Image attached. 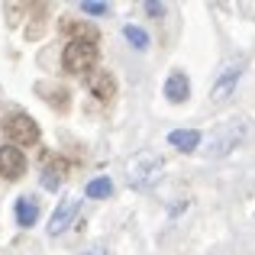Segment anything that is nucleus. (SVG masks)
<instances>
[{
  "label": "nucleus",
  "instance_id": "f257e3e1",
  "mask_svg": "<svg viewBox=\"0 0 255 255\" xmlns=\"http://www.w3.org/2000/svg\"><path fill=\"white\" fill-rule=\"evenodd\" d=\"M249 136H252V120L249 117H230L207 136L204 152H207V158H226V155H233L239 145L249 142Z\"/></svg>",
  "mask_w": 255,
  "mask_h": 255
},
{
  "label": "nucleus",
  "instance_id": "f03ea898",
  "mask_svg": "<svg viewBox=\"0 0 255 255\" xmlns=\"http://www.w3.org/2000/svg\"><path fill=\"white\" fill-rule=\"evenodd\" d=\"M0 126H3V132L10 136L13 145H36L39 136H42L39 123L26 110H19V107H6V117L0 113Z\"/></svg>",
  "mask_w": 255,
  "mask_h": 255
},
{
  "label": "nucleus",
  "instance_id": "7ed1b4c3",
  "mask_svg": "<svg viewBox=\"0 0 255 255\" xmlns=\"http://www.w3.org/2000/svg\"><path fill=\"white\" fill-rule=\"evenodd\" d=\"M100 58V49L97 42H68L62 52V68L68 71V75H91L94 65H97Z\"/></svg>",
  "mask_w": 255,
  "mask_h": 255
},
{
  "label": "nucleus",
  "instance_id": "20e7f679",
  "mask_svg": "<svg viewBox=\"0 0 255 255\" xmlns=\"http://www.w3.org/2000/svg\"><path fill=\"white\" fill-rule=\"evenodd\" d=\"M162 155H155V152H139L136 158L129 162V187H136V191H145V187H152L158 181V171H162Z\"/></svg>",
  "mask_w": 255,
  "mask_h": 255
},
{
  "label": "nucleus",
  "instance_id": "39448f33",
  "mask_svg": "<svg viewBox=\"0 0 255 255\" xmlns=\"http://www.w3.org/2000/svg\"><path fill=\"white\" fill-rule=\"evenodd\" d=\"M243 71H246V58H230V62L220 65L217 81L210 87L213 104H226V100L236 94V84H239V78H243Z\"/></svg>",
  "mask_w": 255,
  "mask_h": 255
},
{
  "label": "nucleus",
  "instance_id": "423d86ee",
  "mask_svg": "<svg viewBox=\"0 0 255 255\" xmlns=\"http://www.w3.org/2000/svg\"><path fill=\"white\" fill-rule=\"evenodd\" d=\"M78 210H81V200H78V197H65L62 204L55 207V213L49 217V236H62V233L75 223Z\"/></svg>",
  "mask_w": 255,
  "mask_h": 255
},
{
  "label": "nucleus",
  "instance_id": "0eeeda50",
  "mask_svg": "<svg viewBox=\"0 0 255 255\" xmlns=\"http://www.w3.org/2000/svg\"><path fill=\"white\" fill-rule=\"evenodd\" d=\"M26 174V155L16 145H0V178L16 181Z\"/></svg>",
  "mask_w": 255,
  "mask_h": 255
},
{
  "label": "nucleus",
  "instance_id": "6e6552de",
  "mask_svg": "<svg viewBox=\"0 0 255 255\" xmlns=\"http://www.w3.org/2000/svg\"><path fill=\"white\" fill-rule=\"evenodd\" d=\"M87 91H91L97 100H110L113 94H117V81H113L110 71H97L94 68L91 75H87Z\"/></svg>",
  "mask_w": 255,
  "mask_h": 255
},
{
  "label": "nucleus",
  "instance_id": "1a4fd4ad",
  "mask_svg": "<svg viewBox=\"0 0 255 255\" xmlns=\"http://www.w3.org/2000/svg\"><path fill=\"white\" fill-rule=\"evenodd\" d=\"M165 97H168V104H184L187 97H191V81H187L184 71H171L168 81H165Z\"/></svg>",
  "mask_w": 255,
  "mask_h": 255
},
{
  "label": "nucleus",
  "instance_id": "9d476101",
  "mask_svg": "<svg viewBox=\"0 0 255 255\" xmlns=\"http://www.w3.org/2000/svg\"><path fill=\"white\" fill-rule=\"evenodd\" d=\"M200 142H204V136L197 129H171L168 132V145L178 152H197Z\"/></svg>",
  "mask_w": 255,
  "mask_h": 255
},
{
  "label": "nucleus",
  "instance_id": "9b49d317",
  "mask_svg": "<svg viewBox=\"0 0 255 255\" xmlns=\"http://www.w3.org/2000/svg\"><path fill=\"white\" fill-rule=\"evenodd\" d=\"M62 29L68 32V42H97V29H94V26H87V23H78V19H71V16H65L62 19Z\"/></svg>",
  "mask_w": 255,
  "mask_h": 255
},
{
  "label": "nucleus",
  "instance_id": "f8f14e48",
  "mask_svg": "<svg viewBox=\"0 0 255 255\" xmlns=\"http://www.w3.org/2000/svg\"><path fill=\"white\" fill-rule=\"evenodd\" d=\"M36 220H39V200L36 197H19L16 200V226L29 230V226H36Z\"/></svg>",
  "mask_w": 255,
  "mask_h": 255
},
{
  "label": "nucleus",
  "instance_id": "ddd939ff",
  "mask_svg": "<svg viewBox=\"0 0 255 255\" xmlns=\"http://www.w3.org/2000/svg\"><path fill=\"white\" fill-rule=\"evenodd\" d=\"M110 194H113V181L107 178V174L91 178V181H87V187H84V197H91V200H107Z\"/></svg>",
  "mask_w": 255,
  "mask_h": 255
},
{
  "label": "nucleus",
  "instance_id": "4468645a",
  "mask_svg": "<svg viewBox=\"0 0 255 255\" xmlns=\"http://www.w3.org/2000/svg\"><path fill=\"white\" fill-rule=\"evenodd\" d=\"M65 162L58 158V162H52V165H45V171H42V187L45 191H58L62 187V181H65Z\"/></svg>",
  "mask_w": 255,
  "mask_h": 255
},
{
  "label": "nucleus",
  "instance_id": "2eb2a0df",
  "mask_svg": "<svg viewBox=\"0 0 255 255\" xmlns=\"http://www.w3.org/2000/svg\"><path fill=\"white\" fill-rule=\"evenodd\" d=\"M123 36H126V42H129L132 49H139V52H145V49H149V42H152L149 32H145L142 26H132V23L123 26Z\"/></svg>",
  "mask_w": 255,
  "mask_h": 255
},
{
  "label": "nucleus",
  "instance_id": "dca6fc26",
  "mask_svg": "<svg viewBox=\"0 0 255 255\" xmlns=\"http://www.w3.org/2000/svg\"><path fill=\"white\" fill-rule=\"evenodd\" d=\"M81 13H87V16H107V13H110V3H94V0H81Z\"/></svg>",
  "mask_w": 255,
  "mask_h": 255
},
{
  "label": "nucleus",
  "instance_id": "f3484780",
  "mask_svg": "<svg viewBox=\"0 0 255 255\" xmlns=\"http://www.w3.org/2000/svg\"><path fill=\"white\" fill-rule=\"evenodd\" d=\"M145 13H149V16H165V3H155V0H145Z\"/></svg>",
  "mask_w": 255,
  "mask_h": 255
},
{
  "label": "nucleus",
  "instance_id": "a211bd4d",
  "mask_svg": "<svg viewBox=\"0 0 255 255\" xmlns=\"http://www.w3.org/2000/svg\"><path fill=\"white\" fill-rule=\"evenodd\" d=\"M87 255H107V249H104V246H94V249L87 252Z\"/></svg>",
  "mask_w": 255,
  "mask_h": 255
}]
</instances>
